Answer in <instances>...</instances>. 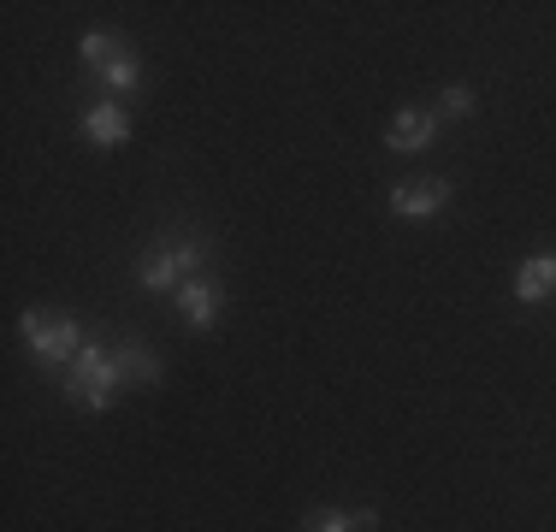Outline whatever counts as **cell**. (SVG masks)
<instances>
[{
  "label": "cell",
  "instance_id": "cell-1",
  "mask_svg": "<svg viewBox=\"0 0 556 532\" xmlns=\"http://www.w3.org/2000/svg\"><path fill=\"white\" fill-rule=\"evenodd\" d=\"M118 384H125V367H118V355H108L101 343H84L60 391H65V403H72V408H84V415H101V408H108L113 396H118Z\"/></svg>",
  "mask_w": 556,
  "mask_h": 532
},
{
  "label": "cell",
  "instance_id": "cell-2",
  "mask_svg": "<svg viewBox=\"0 0 556 532\" xmlns=\"http://www.w3.org/2000/svg\"><path fill=\"white\" fill-rule=\"evenodd\" d=\"M18 331H24V350H30V355H36V362H42V367L77 362V350H84V331H77V319H65V314L24 308Z\"/></svg>",
  "mask_w": 556,
  "mask_h": 532
},
{
  "label": "cell",
  "instance_id": "cell-3",
  "mask_svg": "<svg viewBox=\"0 0 556 532\" xmlns=\"http://www.w3.org/2000/svg\"><path fill=\"white\" fill-rule=\"evenodd\" d=\"M202 261H207V243H202V237H178V243H161L149 261H142L137 284L161 296V290H178L184 278H195V266H202Z\"/></svg>",
  "mask_w": 556,
  "mask_h": 532
},
{
  "label": "cell",
  "instance_id": "cell-4",
  "mask_svg": "<svg viewBox=\"0 0 556 532\" xmlns=\"http://www.w3.org/2000/svg\"><path fill=\"white\" fill-rule=\"evenodd\" d=\"M450 202V183L444 178H415V183H396L391 190V213L396 219H432Z\"/></svg>",
  "mask_w": 556,
  "mask_h": 532
},
{
  "label": "cell",
  "instance_id": "cell-5",
  "mask_svg": "<svg viewBox=\"0 0 556 532\" xmlns=\"http://www.w3.org/2000/svg\"><path fill=\"white\" fill-rule=\"evenodd\" d=\"M219 308H225V290L214 284V278H184L178 284V314H184L190 331H207L219 319Z\"/></svg>",
  "mask_w": 556,
  "mask_h": 532
},
{
  "label": "cell",
  "instance_id": "cell-6",
  "mask_svg": "<svg viewBox=\"0 0 556 532\" xmlns=\"http://www.w3.org/2000/svg\"><path fill=\"white\" fill-rule=\"evenodd\" d=\"M432 137H439V113H427V106H403V113L391 118V130H386V142L396 154H420Z\"/></svg>",
  "mask_w": 556,
  "mask_h": 532
},
{
  "label": "cell",
  "instance_id": "cell-7",
  "mask_svg": "<svg viewBox=\"0 0 556 532\" xmlns=\"http://www.w3.org/2000/svg\"><path fill=\"white\" fill-rule=\"evenodd\" d=\"M84 137L96 142V149H113V142L130 137V113L118 101H89L84 106Z\"/></svg>",
  "mask_w": 556,
  "mask_h": 532
},
{
  "label": "cell",
  "instance_id": "cell-8",
  "mask_svg": "<svg viewBox=\"0 0 556 532\" xmlns=\"http://www.w3.org/2000/svg\"><path fill=\"white\" fill-rule=\"evenodd\" d=\"M551 296H556V255L521 261V273H515V302L539 308V302H551Z\"/></svg>",
  "mask_w": 556,
  "mask_h": 532
},
{
  "label": "cell",
  "instance_id": "cell-9",
  "mask_svg": "<svg viewBox=\"0 0 556 532\" xmlns=\"http://www.w3.org/2000/svg\"><path fill=\"white\" fill-rule=\"evenodd\" d=\"M374 527H379L374 509H314L302 521V532H374Z\"/></svg>",
  "mask_w": 556,
  "mask_h": 532
},
{
  "label": "cell",
  "instance_id": "cell-10",
  "mask_svg": "<svg viewBox=\"0 0 556 532\" xmlns=\"http://www.w3.org/2000/svg\"><path fill=\"white\" fill-rule=\"evenodd\" d=\"M118 53H125V42H118L113 30H89L84 42H77V60H84V72H108Z\"/></svg>",
  "mask_w": 556,
  "mask_h": 532
},
{
  "label": "cell",
  "instance_id": "cell-11",
  "mask_svg": "<svg viewBox=\"0 0 556 532\" xmlns=\"http://www.w3.org/2000/svg\"><path fill=\"white\" fill-rule=\"evenodd\" d=\"M118 367H125V379H137V384H161V355H154L149 343H137V338L118 350Z\"/></svg>",
  "mask_w": 556,
  "mask_h": 532
},
{
  "label": "cell",
  "instance_id": "cell-12",
  "mask_svg": "<svg viewBox=\"0 0 556 532\" xmlns=\"http://www.w3.org/2000/svg\"><path fill=\"white\" fill-rule=\"evenodd\" d=\"M101 77H108V89H113V96H130V89L142 84V60L125 48V53H118V60L108 65V72H101Z\"/></svg>",
  "mask_w": 556,
  "mask_h": 532
},
{
  "label": "cell",
  "instance_id": "cell-13",
  "mask_svg": "<svg viewBox=\"0 0 556 532\" xmlns=\"http://www.w3.org/2000/svg\"><path fill=\"white\" fill-rule=\"evenodd\" d=\"M439 113L444 118H473V113H480V106H473V89L468 84H450L444 101H439Z\"/></svg>",
  "mask_w": 556,
  "mask_h": 532
}]
</instances>
